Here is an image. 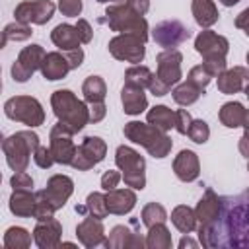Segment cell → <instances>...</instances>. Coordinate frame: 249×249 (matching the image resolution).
I'll return each instance as SVG.
<instances>
[{"label":"cell","instance_id":"obj_4","mask_svg":"<svg viewBox=\"0 0 249 249\" xmlns=\"http://www.w3.org/2000/svg\"><path fill=\"white\" fill-rule=\"evenodd\" d=\"M124 136L128 140H132L134 144H140L144 146L150 156L154 158H165L173 146L171 138L158 126L154 124H144V123H138V121H130L124 124Z\"/></svg>","mask_w":249,"mask_h":249},{"label":"cell","instance_id":"obj_58","mask_svg":"<svg viewBox=\"0 0 249 249\" xmlns=\"http://www.w3.org/2000/svg\"><path fill=\"white\" fill-rule=\"evenodd\" d=\"M243 91H245V95H247V97H249V84H247V86H245V88H243Z\"/></svg>","mask_w":249,"mask_h":249},{"label":"cell","instance_id":"obj_43","mask_svg":"<svg viewBox=\"0 0 249 249\" xmlns=\"http://www.w3.org/2000/svg\"><path fill=\"white\" fill-rule=\"evenodd\" d=\"M10 185L14 191H33V179L25 171H16L10 179Z\"/></svg>","mask_w":249,"mask_h":249},{"label":"cell","instance_id":"obj_37","mask_svg":"<svg viewBox=\"0 0 249 249\" xmlns=\"http://www.w3.org/2000/svg\"><path fill=\"white\" fill-rule=\"evenodd\" d=\"M152 78H154L152 70L144 64H134L124 72V82L132 84V86H138V88H148Z\"/></svg>","mask_w":249,"mask_h":249},{"label":"cell","instance_id":"obj_49","mask_svg":"<svg viewBox=\"0 0 249 249\" xmlns=\"http://www.w3.org/2000/svg\"><path fill=\"white\" fill-rule=\"evenodd\" d=\"M105 103H89V123H99L105 117Z\"/></svg>","mask_w":249,"mask_h":249},{"label":"cell","instance_id":"obj_10","mask_svg":"<svg viewBox=\"0 0 249 249\" xmlns=\"http://www.w3.org/2000/svg\"><path fill=\"white\" fill-rule=\"evenodd\" d=\"M144 43L146 41H142L136 35L121 33V35H117L109 41V53L117 60H126V62H132V64H140L144 60V54H146Z\"/></svg>","mask_w":249,"mask_h":249},{"label":"cell","instance_id":"obj_1","mask_svg":"<svg viewBox=\"0 0 249 249\" xmlns=\"http://www.w3.org/2000/svg\"><path fill=\"white\" fill-rule=\"evenodd\" d=\"M198 237L208 249H249V198L220 196L216 218L198 230Z\"/></svg>","mask_w":249,"mask_h":249},{"label":"cell","instance_id":"obj_12","mask_svg":"<svg viewBox=\"0 0 249 249\" xmlns=\"http://www.w3.org/2000/svg\"><path fill=\"white\" fill-rule=\"evenodd\" d=\"M107 154V144L99 136H86L82 144L76 148V156L72 160V167L78 171H88L93 165H97Z\"/></svg>","mask_w":249,"mask_h":249},{"label":"cell","instance_id":"obj_47","mask_svg":"<svg viewBox=\"0 0 249 249\" xmlns=\"http://www.w3.org/2000/svg\"><path fill=\"white\" fill-rule=\"evenodd\" d=\"M123 179V175L119 173V171H105L103 173V177H101V187L105 189V191H113V189H117V185H119V181Z\"/></svg>","mask_w":249,"mask_h":249},{"label":"cell","instance_id":"obj_56","mask_svg":"<svg viewBox=\"0 0 249 249\" xmlns=\"http://www.w3.org/2000/svg\"><path fill=\"white\" fill-rule=\"evenodd\" d=\"M220 2H222L224 6H235V4L239 2V0H220Z\"/></svg>","mask_w":249,"mask_h":249},{"label":"cell","instance_id":"obj_18","mask_svg":"<svg viewBox=\"0 0 249 249\" xmlns=\"http://www.w3.org/2000/svg\"><path fill=\"white\" fill-rule=\"evenodd\" d=\"M173 171L185 183L195 181L200 173V163H198L196 154L191 150H181L173 160Z\"/></svg>","mask_w":249,"mask_h":249},{"label":"cell","instance_id":"obj_9","mask_svg":"<svg viewBox=\"0 0 249 249\" xmlns=\"http://www.w3.org/2000/svg\"><path fill=\"white\" fill-rule=\"evenodd\" d=\"M4 113L12 121H19L27 126H39L45 121V111L41 103L31 95H16L4 103Z\"/></svg>","mask_w":249,"mask_h":249},{"label":"cell","instance_id":"obj_16","mask_svg":"<svg viewBox=\"0 0 249 249\" xmlns=\"http://www.w3.org/2000/svg\"><path fill=\"white\" fill-rule=\"evenodd\" d=\"M60 235H62V226L54 218L37 222V226L33 230V241L41 249H54V247H58L60 245Z\"/></svg>","mask_w":249,"mask_h":249},{"label":"cell","instance_id":"obj_40","mask_svg":"<svg viewBox=\"0 0 249 249\" xmlns=\"http://www.w3.org/2000/svg\"><path fill=\"white\" fill-rule=\"evenodd\" d=\"M86 210L89 212V216H95V218H105L109 214V208H107V200H105V195L101 193H91L88 195L86 198Z\"/></svg>","mask_w":249,"mask_h":249},{"label":"cell","instance_id":"obj_41","mask_svg":"<svg viewBox=\"0 0 249 249\" xmlns=\"http://www.w3.org/2000/svg\"><path fill=\"white\" fill-rule=\"evenodd\" d=\"M210 80H212V74L204 68V64L193 66V68H191V72H189V76H187V82L195 84V86H196V88H200V89H206V86L210 84Z\"/></svg>","mask_w":249,"mask_h":249},{"label":"cell","instance_id":"obj_15","mask_svg":"<svg viewBox=\"0 0 249 249\" xmlns=\"http://www.w3.org/2000/svg\"><path fill=\"white\" fill-rule=\"evenodd\" d=\"M189 37H191V31L177 19H165L154 27V41L165 49H173L185 43Z\"/></svg>","mask_w":249,"mask_h":249},{"label":"cell","instance_id":"obj_50","mask_svg":"<svg viewBox=\"0 0 249 249\" xmlns=\"http://www.w3.org/2000/svg\"><path fill=\"white\" fill-rule=\"evenodd\" d=\"M64 54H66V58H68V62H70L72 68H78L84 62V51L80 47L78 49H72V51H66Z\"/></svg>","mask_w":249,"mask_h":249},{"label":"cell","instance_id":"obj_48","mask_svg":"<svg viewBox=\"0 0 249 249\" xmlns=\"http://www.w3.org/2000/svg\"><path fill=\"white\" fill-rule=\"evenodd\" d=\"M76 29H78V35H80V41H82V43H89V41H91L93 29H91V25H89L86 19H78Z\"/></svg>","mask_w":249,"mask_h":249},{"label":"cell","instance_id":"obj_33","mask_svg":"<svg viewBox=\"0 0 249 249\" xmlns=\"http://www.w3.org/2000/svg\"><path fill=\"white\" fill-rule=\"evenodd\" d=\"M146 247H150V249H169L171 247V233L165 228V224H156V226L148 228Z\"/></svg>","mask_w":249,"mask_h":249},{"label":"cell","instance_id":"obj_23","mask_svg":"<svg viewBox=\"0 0 249 249\" xmlns=\"http://www.w3.org/2000/svg\"><path fill=\"white\" fill-rule=\"evenodd\" d=\"M105 247H146V239L140 233H134L130 228L126 226H115L109 233V237L105 239Z\"/></svg>","mask_w":249,"mask_h":249},{"label":"cell","instance_id":"obj_27","mask_svg":"<svg viewBox=\"0 0 249 249\" xmlns=\"http://www.w3.org/2000/svg\"><path fill=\"white\" fill-rule=\"evenodd\" d=\"M245 115H247V109L239 101H228L220 109V123L228 128H237V126H243Z\"/></svg>","mask_w":249,"mask_h":249},{"label":"cell","instance_id":"obj_34","mask_svg":"<svg viewBox=\"0 0 249 249\" xmlns=\"http://www.w3.org/2000/svg\"><path fill=\"white\" fill-rule=\"evenodd\" d=\"M31 27H29V23H23V21H12V23H8L6 27H4V31H2V47H6L10 41H25V39H29L31 37Z\"/></svg>","mask_w":249,"mask_h":249},{"label":"cell","instance_id":"obj_51","mask_svg":"<svg viewBox=\"0 0 249 249\" xmlns=\"http://www.w3.org/2000/svg\"><path fill=\"white\" fill-rule=\"evenodd\" d=\"M126 4H128V8H132L140 16H144L150 10V0H126Z\"/></svg>","mask_w":249,"mask_h":249},{"label":"cell","instance_id":"obj_31","mask_svg":"<svg viewBox=\"0 0 249 249\" xmlns=\"http://www.w3.org/2000/svg\"><path fill=\"white\" fill-rule=\"evenodd\" d=\"M82 93H84V99L88 103H101L107 95V86L103 82V78L99 76H88L84 86H82Z\"/></svg>","mask_w":249,"mask_h":249},{"label":"cell","instance_id":"obj_7","mask_svg":"<svg viewBox=\"0 0 249 249\" xmlns=\"http://www.w3.org/2000/svg\"><path fill=\"white\" fill-rule=\"evenodd\" d=\"M105 16H107L105 21H107L109 29L136 35L142 41L148 39V21L140 14H136L132 8H128L126 2H123V4H111L105 10Z\"/></svg>","mask_w":249,"mask_h":249},{"label":"cell","instance_id":"obj_45","mask_svg":"<svg viewBox=\"0 0 249 249\" xmlns=\"http://www.w3.org/2000/svg\"><path fill=\"white\" fill-rule=\"evenodd\" d=\"M191 123H193V119H191V115H189L187 109H177V111H175V130H177V132L187 134Z\"/></svg>","mask_w":249,"mask_h":249},{"label":"cell","instance_id":"obj_20","mask_svg":"<svg viewBox=\"0 0 249 249\" xmlns=\"http://www.w3.org/2000/svg\"><path fill=\"white\" fill-rule=\"evenodd\" d=\"M72 191H74V183H72V179L68 175H53L47 181V189H45L47 196L53 200V204L56 208H62L66 204V200L70 198Z\"/></svg>","mask_w":249,"mask_h":249},{"label":"cell","instance_id":"obj_24","mask_svg":"<svg viewBox=\"0 0 249 249\" xmlns=\"http://www.w3.org/2000/svg\"><path fill=\"white\" fill-rule=\"evenodd\" d=\"M121 101H123V109L126 115H140L148 107L144 88H138L132 84H124V88L121 91Z\"/></svg>","mask_w":249,"mask_h":249},{"label":"cell","instance_id":"obj_46","mask_svg":"<svg viewBox=\"0 0 249 249\" xmlns=\"http://www.w3.org/2000/svg\"><path fill=\"white\" fill-rule=\"evenodd\" d=\"M58 8L68 18H78L82 12V0H58Z\"/></svg>","mask_w":249,"mask_h":249},{"label":"cell","instance_id":"obj_19","mask_svg":"<svg viewBox=\"0 0 249 249\" xmlns=\"http://www.w3.org/2000/svg\"><path fill=\"white\" fill-rule=\"evenodd\" d=\"M247 84H249V70L243 66H233L218 76V89L228 95L241 91Z\"/></svg>","mask_w":249,"mask_h":249},{"label":"cell","instance_id":"obj_59","mask_svg":"<svg viewBox=\"0 0 249 249\" xmlns=\"http://www.w3.org/2000/svg\"><path fill=\"white\" fill-rule=\"evenodd\" d=\"M243 195H245V196H247V198H249V189H247V191H245V193H243Z\"/></svg>","mask_w":249,"mask_h":249},{"label":"cell","instance_id":"obj_36","mask_svg":"<svg viewBox=\"0 0 249 249\" xmlns=\"http://www.w3.org/2000/svg\"><path fill=\"white\" fill-rule=\"evenodd\" d=\"M171 93H173L175 103H179V105H193V103L204 93V89L196 88V86L191 84V82H183V84H179Z\"/></svg>","mask_w":249,"mask_h":249},{"label":"cell","instance_id":"obj_60","mask_svg":"<svg viewBox=\"0 0 249 249\" xmlns=\"http://www.w3.org/2000/svg\"><path fill=\"white\" fill-rule=\"evenodd\" d=\"M247 64H249V53H247Z\"/></svg>","mask_w":249,"mask_h":249},{"label":"cell","instance_id":"obj_28","mask_svg":"<svg viewBox=\"0 0 249 249\" xmlns=\"http://www.w3.org/2000/svg\"><path fill=\"white\" fill-rule=\"evenodd\" d=\"M10 210L16 216L29 218L35 212V195L31 191H14L10 196Z\"/></svg>","mask_w":249,"mask_h":249},{"label":"cell","instance_id":"obj_11","mask_svg":"<svg viewBox=\"0 0 249 249\" xmlns=\"http://www.w3.org/2000/svg\"><path fill=\"white\" fill-rule=\"evenodd\" d=\"M72 136H74V130L60 121L51 128V152L56 163H62V165L72 163L76 156V146L72 142Z\"/></svg>","mask_w":249,"mask_h":249},{"label":"cell","instance_id":"obj_8","mask_svg":"<svg viewBox=\"0 0 249 249\" xmlns=\"http://www.w3.org/2000/svg\"><path fill=\"white\" fill-rule=\"evenodd\" d=\"M115 163L123 171V179L132 189H144L146 187V161L144 158L132 150L130 146H119L115 152Z\"/></svg>","mask_w":249,"mask_h":249},{"label":"cell","instance_id":"obj_30","mask_svg":"<svg viewBox=\"0 0 249 249\" xmlns=\"http://www.w3.org/2000/svg\"><path fill=\"white\" fill-rule=\"evenodd\" d=\"M148 123L161 128L163 132H167L169 128H175V111H171L165 105H156L148 111Z\"/></svg>","mask_w":249,"mask_h":249},{"label":"cell","instance_id":"obj_3","mask_svg":"<svg viewBox=\"0 0 249 249\" xmlns=\"http://www.w3.org/2000/svg\"><path fill=\"white\" fill-rule=\"evenodd\" d=\"M195 49L198 54H202V58H204L202 64L212 74V78L220 76L226 70V54L230 49V43L226 37H222L210 29H204L196 35Z\"/></svg>","mask_w":249,"mask_h":249},{"label":"cell","instance_id":"obj_17","mask_svg":"<svg viewBox=\"0 0 249 249\" xmlns=\"http://www.w3.org/2000/svg\"><path fill=\"white\" fill-rule=\"evenodd\" d=\"M76 235L80 239V243L84 247H95V245H101L105 243V230H103V224L99 218L95 216H88L84 218L78 228H76Z\"/></svg>","mask_w":249,"mask_h":249},{"label":"cell","instance_id":"obj_57","mask_svg":"<svg viewBox=\"0 0 249 249\" xmlns=\"http://www.w3.org/2000/svg\"><path fill=\"white\" fill-rule=\"evenodd\" d=\"M97 2H101V4H105V2H115V4H123V2H126V0H97Z\"/></svg>","mask_w":249,"mask_h":249},{"label":"cell","instance_id":"obj_42","mask_svg":"<svg viewBox=\"0 0 249 249\" xmlns=\"http://www.w3.org/2000/svg\"><path fill=\"white\" fill-rule=\"evenodd\" d=\"M187 134H189V138H191L193 142H196V144H204V142L208 140V136H210V128H208V124H206L202 119H196V121L191 123Z\"/></svg>","mask_w":249,"mask_h":249},{"label":"cell","instance_id":"obj_39","mask_svg":"<svg viewBox=\"0 0 249 249\" xmlns=\"http://www.w3.org/2000/svg\"><path fill=\"white\" fill-rule=\"evenodd\" d=\"M167 220V212L161 204L158 202H148L144 208H142V224L146 228H152L156 224H163Z\"/></svg>","mask_w":249,"mask_h":249},{"label":"cell","instance_id":"obj_26","mask_svg":"<svg viewBox=\"0 0 249 249\" xmlns=\"http://www.w3.org/2000/svg\"><path fill=\"white\" fill-rule=\"evenodd\" d=\"M51 39L53 43L60 49V51H72V49H78L80 47V35H78V29L76 25H68V23H60L56 25L53 31H51Z\"/></svg>","mask_w":249,"mask_h":249},{"label":"cell","instance_id":"obj_21","mask_svg":"<svg viewBox=\"0 0 249 249\" xmlns=\"http://www.w3.org/2000/svg\"><path fill=\"white\" fill-rule=\"evenodd\" d=\"M218 210H220V196L212 189H206L204 196L198 200V204L195 208V214H196V230L208 226L216 218Z\"/></svg>","mask_w":249,"mask_h":249},{"label":"cell","instance_id":"obj_13","mask_svg":"<svg viewBox=\"0 0 249 249\" xmlns=\"http://www.w3.org/2000/svg\"><path fill=\"white\" fill-rule=\"evenodd\" d=\"M45 56H47V53H45V49L41 45H29V47L21 49L18 60L12 66L14 80L16 82H27L33 76V72L41 70Z\"/></svg>","mask_w":249,"mask_h":249},{"label":"cell","instance_id":"obj_29","mask_svg":"<svg viewBox=\"0 0 249 249\" xmlns=\"http://www.w3.org/2000/svg\"><path fill=\"white\" fill-rule=\"evenodd\" d=\"M193 16L200 27H210L218 21V10L212 0H193Z\"/></svg>","mask_w":249,"mask_h":249},{"label":"cell","instance_id":"obj_2","mask_svg":"<svg viewBox=\"0 0 249 249\" xmlns=\"http://www.w3.org/2000/svg\"><path fill=\"white\" fill-rule=\"evenodd\" d=\"M51 105L56 119L68 124L74 132H80L89 123V107L80 101L70 89H56L51 95Z\"/></svg>","mask_w":249,"mask_h":249},{"label":"cell","instance_id":"obj_5","mask_svg":"<svg viewBox=\"0 0 249 249\" xmlns=\"http://www.w3.org/2000/svg\"><path fill=\"white\" fill-rule=\"evenodd\" d=\"M181 60H183V54L177 49H165L156 56L158 72L154 74L148 86V89L154 95L158 97L165 95L171 89V86H175L181 80Z\"/></svg>","mask_w":249,"mask_h":249},{"label":"cell","instance_id":"obj_54","mask_svg":"<svg viewBox=\"0 0 249 249\" xmlns=\"http://www.w3.org/2000/svg\"><path fill=\"white\" fill-rule=\"evenodd\" d=\"M198 243L195 241V239H191V237H183L181 241H179V247L183 249V247H196Z\"/></svg>","mask_w":249,"mask_h":249},{"label":"cell","instance_id":"obj_35","mask_svg":"<svg viewBox=\"0 0 249 249\" xmlns=\"http://www.w3.org/2000/svg\"><path fill=\"white\" fill-rule=\"evenodd\" d=\"M31 245V235L27 233V230L12 226L6 230L4 233V247L6 249H27Z\"/></svg>","mask_w":249,"mask_h":249},{"label":"cell","instance_id":"obj_25","mask_svg":"<svg viewBox=\"0 0 249 249\" xmlns=\"http://www.w3.org/2000/svg\"><path fill=\"white\" fill-rule=\"evenodd\" d=\"M68 70H72L66 54L62 53H47L43 66H41V74L47 80H60L68 74Z\"/></svg>","mask_w":249,"mask_h":249},{"label":"cell","instance_id":"obj_38","mask_svg":"<svg viewBox=\"0 0 249 249\" xmlns=\"http://www.w3.org/2000/svg\"><path fill=\"white\" fill-rule=\"evenodd\" d=\"M56 210H58V208H56V206L53 204V200L47 196L45 189L39 191V193H35V212H33V218H35L37 222L53 218V214H54Z\"/></svg>","mask_w":249,"mask_h":249},{"label":"cell","instance_id":"obj_53","mask_svg":"<svg viewBox=\"0 0 249 249\" xmlns=\"http://www.w3.org/2000/svg\"><path fill=\"white\" fill-rule=\"evenodd\" d=\"M239 152H241V156H245L249 160V134H243L239 138Z\"/></svg>","mask_w":249,"mask_h":249},{"label":"cell","instance_id":"obj_52","mask_svg":"<svg viewBox=\"0 0 249 249\" xmlns=\"http://www.w3.org/2000/svg\"><path fill=\"white\" fill-rule=\"evenodd\" d=\"M235 27L243 29V33L249 37V8H245V10L235 18Z\"/></svg>","mask_w":249,"mask_h":249},{"label":"cell","instance_id":"obj_6","mask_svg":"<svg viewBox=\"0 0 249 249\" xmlns=\"http://www.w3.org/2000/svg\"><path fill=\"white\" fill-rule=\"evenodd\" d=\"M39 148V136L33 130H19L2 142V150L8 165L14 171H25L29 165V156Z\"/></svg>","mask_w":249,"mask_h":249},{"label":"cell","instance_id":"obj_61","mask_svg":"<svg viewBox=\"0 0 249 249\" xmlns=\"http://www.w3.org/2000/svg\"><path fill=\"white\" fill-rule=\"evenodd\" d=\"M247 171H249V161H247Z\"/></svg>","mask_w":249,"mask_h":249},{"label":"cell","instance_id":"obj_32","mask_svg":"<svg viewBox=\"0 0 249 249\" xmlns=\"http://www.w3.org/2000/svg\"><path fill=\"white\" fill-rule=\"evenodd\" d=\"M171 222H173V226H175L181 233H189V231H193V230L196 228V214H195L193 208L181 204V206L173 208V212H171Z\"/></svg>","mask_w":249,"mask_h":249},{"label":"cell","instance_id":"obj_22","mask_svg":"<svg viewBox=\"0 0 249 249\" xmlns=\"http://www.w3.org/2000/svg\"><path fill=\"white\" fill-rule=\"evenodd\" d=\"M105 200H107V208H109V214H128L134 204H136V195L130 191V189H113V191H107L105 195Z\"/></svg>","mask_w":249,"mask_h":249},{"label":"cell","instance_id":"obj_14","mask_svg":"<svg viewBox=\"0 0 249 249\" xmlns=\"http://www.w3.org/2000/svg\"><path fill=\"white\" fill-rule=\"evenodd\" d=\"M54 14V4L51 0H25V2H19L16 6V19L18 21H23V23H37V25H43L47 23Z\"/></svg>","mask_w":249,"mask_h":249},{"label":"cell","instance_id":"obj_55","mask_svg":"<svg viewBox=\"0 0 249 249\" xmlns=\"http://www.w3.org/2000/svg\"><path fill=\"white\" fill-rule=\"evenodd\" d=\"M243 128H245L243 134H249V109H247V115H245V121H243Z\"/></svg>","mask_w":249,"mask_h":249},{"label":"cell","instance_id":"obj_44","mask_svg":"<svg viewBox=\"0 0 249 249\" xmlns=\"http://www.w3.org/2000/svg\"><path fill=\"white\" fill-rule=\"evenodd\" d=\"M33 160H35V163H37L39 167H43V169H49L53 163H56L54 158H53L51 148H47V146H39V148L35 150V154H33Z\"/></svg>","mask_w":249,"mask_h":249}]
</instances>
